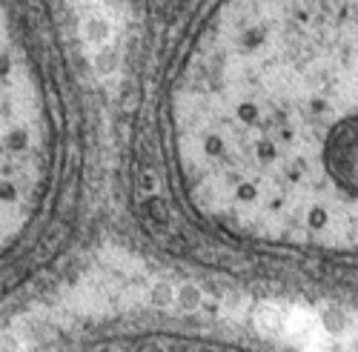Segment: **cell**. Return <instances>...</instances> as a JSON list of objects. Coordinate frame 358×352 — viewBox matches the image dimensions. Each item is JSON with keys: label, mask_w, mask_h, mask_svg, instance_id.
<instances>
[{"label": "cell", "mask_w": 358, "mask_h": 352, "mask_svg": "<svg viewBox=\"0 0 358 352\" xmlns=\"http://www.w3.org/2000/svg\"><path fill=\"white\" fill-rule=\"evenodd\" d=\"M115 35V26H112V17L109 15H89L83 20V41L89 46H106Z\"/></svg>", "instance_id": "obj_3"}, {"label": "cell", "mask_w": 358, "mask_h": 352, "mask_svg": "<svg viewBox=\"0 0 358 352\" xmlns=\"http://www.w3.org/2000/svg\"><path fill=\"white\" fill-rule=\"evenodd\" d=\"M41 181V109L23 52L0 6V247L29 218Z\"/></svg>", "instance_id": "obj_2"}, {"label": "cell", "mask_w": 358, "mask_h": 352, "mask_svg": "<svg viewBox=\"0 0 358 352\" xmlns=\"http://www.w3.org/2000/svg\"><path fill=\"white\" fill-rule=\"evenodd\" d=\"M203 210L275 241L355 244V0H224L178 95Z\"/></svg>", "instance_id": "obj_1"}]
</instances>
